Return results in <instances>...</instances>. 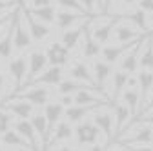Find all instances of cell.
I'll return each instance as SVG.
<instances>
[{"label":"cell","mask_w":153,"mask_h":151,"mask_svg":"<svg viewBox=\"0 0 153 151\" xmlns=\"http://www.w3.org/2000/svg\"><path fill=\"white\" fill-rule=\"evenodd\" d=\"M120 2H122V4H126V6H131V4H135L137 0H120Z\"/></svg>","instance_id":"49"},{"label":"cell","mask_w":153,"mask_h":151,"mask_svg":"<svg viewBox=\"0 0 153 151\" xmlns=\"http://www.w3.org/2000/svg\"><path fill=\"white\" fill-rule=\"evenodd\" d=\"M26 91H18L16 95H11V97H15V98H24V100H27V102H31L33 106H44L46 102H49V97H51V93H49V89L46 87V86H35V87H24Z\"/></svg>","instance_id":"4"},{"label":"cell","mask_w":153,"mask_h":151,"mask_svg":"<svg viewBox=\"0 0 153 151\" xmlns=\"http://www.w3.org/2000/svg\"><path fill=\"white\" fill-rule=\"evenodd\" d=\"M48 67V56L44 51L35 49L29 58H27V75H26V82L24 84H31L35 80V77H38L44 69Z\"/></svg>","instance_id":"7"},{"label":"cell","mask_w":153,"mask_h":151,"mask_svg":"<svg viewBox=\"0 0 153 151\" xmlns=\"http://www.w3.org/2000/svg\"><path fill=\"white\" fill-rule=\"evenodd\" d=\"M20 11H22L24 22H26V26H27V31H29V35H31L33 42H42L44 38H48V36L51 35V29L48 27V24L36 20V18L29 13V9H26V7L22 6Z\"/></svg>","instance_id":"2"},{"label":"cell","mask_w":153,"mask_h":151,"mask_svg":"<svg viewBox=\"0 0 153 151\" xmlns=\"http://www.w3.org/2000/svg\"><path fill=\"white\" fill-rule=\"evenodd\" d=\"M64 107H68V106H73L75 104V98H73V95L71 93H64V95L60 97V100H59Z\"/></svg>","instance_id":"43"},{"label":"cell","mask_w":153,"mask_h":151,"mask_svg":"<svg viewBox=\"0 0 153 151\" xmlns=\"http://www.w3.org/2000/svg\"><path fill=\"white\" fill-rule=\"evenodd\" d=\"M0 149H4V146H2V142H0Z\"/></svg>","instance_id":"50"},{"label":"cell","mask_w":153,"mask_h":151,"mask_svg":"<svg viewBox=\"0 0 153 151\" xmlns=\"http://www.w3.org/2000/svg\"><path fill=\"white\" fill-rule=\"evenodd\" d=\"M31 126H33V129L36 131V135L42 138V147L46 149V146H48V142H49V129H48V120H46V117H44V113H33L31 115Z\"/></svg>","instance_id":"22"},{"label":"cell","mask_w":153,"mask_h":151,"mask_svg":"<svg viewBox=\"0 0 153 151\" xmlns=\"http://www.w3.org/2000/svg\"><path fill=\"white\" fill-rule=\"evenodd\" d=\"M80 4H82V7L86 9V13H88L89 16H93L95 11H97V7H99V2H97V0H80Z\"/></svg>","instance_id":"39"},{"label":"cell","mask_w":153,"mask_h":151,"mask_svg":"<svg viewBox=\"0 0 153 151\" xmlns=\"http://www.w3.org/2000/svg\"><path fill=\"white\" fill-rule=\"evenodd\" d=\"M56 4H59L60 7H64V9H73V11H76V13L88 15L86 9H84L82 4H80V0H56Z\"/></svg>","instance_id":"36"},{"label":"cell","mask_w":153,"mask_h":151,"mask_svg":"<svg viewBox=\"0 0 153 151\" xmlns=\"http://www.w3.org/2000/svg\"><path fill=\"white\" fill-rule=\"evenodd\" d=\"M73 135L80 146H95V142L99 138V127L93 122H82L80 120L76 129L73 131Z\"/></svg>","instance_id":"9"},{"label":"cell","mask_w":153,"mask_h":151,"mask_svg":"<svg viewBox=\"0 0 153 151\" xmlns=\"http://www.w3.org/2000/svg\"><path fill=\"white\" fill-rule=\"evenodd\" d=\"M44 53L48 56V64L51 66H66L69 62V49H66L60 42H51Z\"/></svg>","instance_id":"12"},{"label":"cell","mask_w":153,"mask_h":151,"mask_svg":"<svg viewBox=\"0 0 153 151\" xmlns=\"http://www.w3.org/2000/svg\"><path fill=\"white\" fill-rule=\"evenodd\" d=\"M144 47H146L144 53L139 55V64H140L142 69L153 71V35H151V33L148 35V38H146V42H144Z\"/></svg>","instance_id":"30"},{"label":"cell","mask_w":153,"mask_h":151,"mask_svg":"<svg viewBox=\"0 0 153 151\" xmlns=\"http://www.w3.org/2000/svg\"><path fill=\"white\" fill-rule=\"evenodd\" d=\"M15 129H16L18 133H20V135L29 142L31 149H44V147H42V144L38 142L36 131L33 129V126H31V122H29L27 118H20L18 122H15Z\"/></svg>","instance_id":"16"},{"label":"cell","mask_w":153,"mask_h":151,"mask_svg":"<svg viewBox=\"0 0 153 151\" xmlns=\"http://www.w3.org/2000/svg\"><path fill=\"white\" fill-rule=\"evenodd\" d=\"M16 11H18V7H13V9H7V11H2V13H0V29H2L6 24L11 22V18L15 16Z\"/></svg>","instance_id":"38"},{"label":"cell","mask_w":153,"mask_h":151,"mask_svg":"<svg viewBox=\"0 0 153 151\" xmlns=\"http://www.w3.org/2000/svg\"><path fill=\"white\" fill-rule=\"evenodd\" d=\"M49 4H51V0H31V7H42Z\"/></svg>","instance_id":"44"},{"label":"cell","mask_w":153,"mask_h":151,"mask_svg":"<svg viewBox=\"0 0 153 151\" xmlns=\"http://www.w3.org/2000/svg\"><path fill=\"white\" fill-rule=\"evenodd\" d=\"M128 75H129V73H126V71H122V69H117V71L113 73V102H117V98L120 97V93L124 91Z\"/></svg>","instance_id":"32"},{"label":"cell","mask_w":153,"mask_h":151,"mask_svg":"<svg viewBox=\"0 0 153 151\" xmlns=\"http://www.w3.org/2000/svg\"><path fill=\"white\" fill-rule=\"evenodd\" d=\"M88 22H89V18L84 22V31H82V36H84V47H82V51H84V56L86 58H95V56H99L100 55V44L93 38V35H91V31H89V26H88Z\"/></svg>","instance_id":"19"},{"label":"cell","mask_w":153,"mask_h":151,"mask_svg":"<svg viewBox=\"0 0 153 151\" xmlns=\"http://www.w3.org/2000/svg\"><path fill=\"white\" fill-rule=\"evenodd\" d=\"M139 9L153 15V0H139Z\"/></svg>","instance_id":"42"},{"label":"cell","mask_w":153,"mask_h":151,"mask_svg":"<svg viewBox=\"0 0 153 151\" xmlns=\"http://www.w3.org/2000/svg\"><path fill=\"white\" fill-rule=\"evenodd\" d=\"M86 16H89V15H80V13H71V11H59L55 15V22H56V27L59 29H69V27H73L76 22H84V20H88Z\"/></svg>","instance_id":"17"},{"label":"cell","mask_w":153,"mask_h":151,"mask_svg":"<svg viewBox=\"0 0 153 151\" xmlns=\"http://www.w3.org/2000/svg\"><path fill=\"white\" fill-rule=\"evenodd\" d=\"M84 87H91L89 84H86V82H80V80H75V78H68V80H64L62 78V82L59 84V91H60V95H64V93H73L75 91H79V89H84Z\"/></svg>","instance_id":"34"},{"label":"cell","mask_w":153,"mask_h":151,"mask_svg":"<svg viewBox=\"0 0 153 151\" xmlns=\"http://www.w3.org/2000/svg\"><path fill=\"white\" fill-rule=\"evenodd\" d=\"M122 16V20H128V22H131L135 27H139V29H142V31H149V27H148V22H146V15H144V11L142 9H139V11H133V13H128V15H120Z\"/></svg>","instance_id":"33"},{"label":"cell","mask_w":153,"mask_h":151,"mask_svg":"<svg viewBox=\"0 0 153 151\" xmlns=\"http://www.w3.org/2000/svg\"><path fill=\"white\" fill-rule=\"evenodd\" d=\"M135 86H137V77H129V75H128L126 87H135Z\"/></svg>","instance_id":"46"},{"label":"cell","mask_w":153,"mask_h":151,"mask_svg":"<svg viewBox=\"0 0 153 151\" xmlns=\"http://www.w3.org/2000/svg\"><path fill=\"white\" fill-rule=\"evenodd\" d=\"M133 133H135V135H131V137H128L126 140H122L120 147L129 149V146H142V147H139V149H153V147H151V144H153V127H151V126L144 124L142 127L135 129Z\"/></svg>","instance_id":"3"},{"label":"cell","mask_w":153,"mask_h":151,"mask_svg":"<svg viewBox=\"0 0 153 151\" xmlns=\"http://www.w3.org/2000/svg\"><path fill=\"white\" fill-rule=\"evenodd\" d=\"M149 109H153V87H151V97L148 100V106L144 109H140V115H142V113H146V111H149Z\"/></svg>","instance_id":"45"},{"label":"cell","mask_w":153,"mask_h":151,"mask_svg":"<svg viewBox=\"0 0 153 151\" xmlns=\"http://www.w3.org/2000/svg\"><path fill=\"white\" fill-rule=\"evenodd\" d=\"M4 82H6V77H4V73H0V93L4 89Z\"/></svg>","instance_id":"48"},{"label":"cell","mask_w":153,"mask_h":151,"mask_svg":"<svg viewBox=\"0 0 153 151\" xmlns=\"http://www.w3.org/2000/svg\"><path fill=\"white\" fill-rule=\"evenodd\" d=\"M113 31H115V40H117L119 44L135 40V38H139V36H142V33L137 31L135 26H126V24H120V22L113 27Z\"/></svg>","instance_id":"23"},{"label":"cell","mask_w":153,"mask_h":151,"mask_svg":"<svg viewBox=\"0 0 153 151\" xmlns=\"http://www.w3.org/2000/svg\"><path fill=\"white\" fill-rule=\"evenodd\" d=\"M129 109H128V106L122 102V104H117L115 106V118H117V133H120L122 131V127H124V124L128 122V118H129Z\"/></svg>","instance_id":"35"},{"label":"cell","mask_w":153,"mask_h":151,"mask_svg":"<svg viewBox=\"0 0 153 151\" xmlns=\"http://www.w3.org/2000/svg\"><path fill=\"white\" fill-rule=\"evenodd\" d=\"M148 35H149V33H148ZM148 35L140 36L139 42L133 46L131 49H128V51L124 53L122 62H120V69H122V71H126V73H129V75L137 71V67H139V55H140L142 44H144V40H146V36H148Z\"/></svg>","instance_id":"10"},{"label":"cell","mask_w":153,"mask_h":151,"mask_svg":"<svg viewBox=\"0 0 153 151\" xmlns=\"http://www.w3.org/2000/svg\"><path fill=\"white\" fill-rule=\"evenodd\" d=\"M0 142L6 147H11V149H31L29 142L18 133L16 129H6L4 133H0Z\"/></svg>","instance_id":"14"},{"label":"cell","mask_w":153,"mask_h":151,"mask_svg":"<svg viewBox=\"0 0 153 151\" xmlns=\"http://www.w3.org/2000/svg\"><path fill=\"white\" fill-rule=\"evenodd\" d=\"M53 138H51V142H48V146L49 144H59V142H64V140H69L71 137H73V127H71V122H68V120H64V122H56V126L53 127Z\"/></svg>","instance_id":"25"},{"label":"cell","mask_w":153,"mask_h":151,"mask_svg":"<svg viewBox=\"0 0 153 151\" xmlns=\"http://www.w3.org/2000/svg\"><path fill=\"white\" fill-rule=\"evenodd\" d=\"M11 122H13L11 113L7 109H4V107H0V133H4L6 129H9L11 127Z\"/></svg>","instance_id":"37"},{"label":"cell","mask_w":153,"mask_h":151,"mask_svg":"<svg viewBox=\"0 0 153 151\" xmlns=\"http://www.w3.org/2000/svg\"><path fill=\"white\" fill-rule=\"evenodd\" d=\"M148 35V33H146ZM144 36V35H142ZM140 38V36H139ZM139 38H135V40H129V42H122V44H119V46H106V47H102L100 49V55H102V60L104 62H108V64H115L120 56L128 51V49H131L133 46H135L137 42H139Z\"/></svg>","instance_id":"11"},{"label":"cell","mask_w":153,"mask_h":151,"mask_svg":"<svg viewBox=\"0 0 153 151\" xmlns=\"http://www.w3.org/2000/svg\"><path fill=\"white\" fill-rule=\"evenodd\" d=\"M137 84L140 86V102L142 100H146V97H148V93L151 91V87H153V71H149V69H142L139 75H137Z\"/></svg>","instance_id":"28"},{"label":"cell","mask_w":153,"mask_h":151,"mask_svg":"<svg viewBox=\"0 0 153 151\" xmlns=\"http://www.w3.org/2000/svg\"><path fill=\"white\" fill-rule=\"evenodd\" d=\"M93 124L99 127V131L104 133V137L108 140V146H109L111 138H113V117L109 115V113H95Z\"/></svg>","instance_id":"21"},{"label":"cell","mask_w":153,"mask_h":151,"mask_svg":"<svg viewBox=\"0 0 153 151\" xmlns=\"http://www.w3.org/2000/svg\"><path fill=\"white\" fill-rule=\"evenodd\" d=\"M29 13L33 16H36V20H40L44 24H53L55 22V15H56L55 7L51 4L49 6H42V7H31Z\"/></svg>","instance_id":"31"},{"label":"cell","mask_w":153,"mask_h":151,"mask_svg":"<svg viewBox=\"0 0 153 151\" xmlns=\"http://www.w3.org/2000/svg\"><path fill=\"white\" fill-rule=\"evenodd\" d=\"M9 69V75L13 77L16 87H20L24 82H26V75H27V58H24V56H16V58H13L7 66Z\"/></svg>","instance_id":"15"},{"label":"cell","mask_w":153,"mask_h":151,"mask_svg":"<svg viewBox=\"0 0 153 151\" xmlns=\"http://www.w3.org/2000/svg\"><path fill=\"white\" fill-rule=\"evenodd\" d=\"M135 124H148V126H151V127H153V115H151V117H146V118L137 117V118H133L128 126H135Z\"/></svg>","instance_id":"41"},{"label":"cell","mask_w":153,"mask_h":151,"mask_svg":"<svg viewBox=\"0 0 153 151\" xmlns=\"http://www.w3.org/2000/svg\"><path fill=\"white\" fill-rule=\"evenodd\" d=\"M13 24H15V27H13V49H18V51L27 49L33 44V38L27 31V26L24 24V16H22L20 7H18V11L13 16Z\"/></svg>","instance_id":"1"},{"label":"cell","mask_w":153,"mask_h":151,"mask_svg":"<svg viewBox=\"0 0 153 151\" xmlns=\"http://www.w3.org/2000/svg\"><path fill=\"white\" fill-rule=\"evenodd\" d=\"M111 2H113V0H102L100 7H102V11H104V13H108V9L111 7Z\"/></svg>","instance_id":"47"},{"label":"cell","mask_w":153,"mask_h":151,"mask_svg":"<svg viewBox=\"0 0 153 151\" xmlns=\"http://www.w3.org/2000/svg\"><path fill=\"white\" fill-rule=\"evenodd\" d=\"M93 80H95V86H97V89H100L104 93V87H106V82L109 78V75H111V64L104 62V60H95L93 64Z\"/></svg>","instance_id":"20"},{"label":"cell","mask_w":153,"mask_h":151,"mask_svg":"<svg viewBox=\"0 0 153 151\" xmlns=\"http://www.w3.org/2000/svg\"><path fill=\"white\" fill-rule=\"evenodd\" d=\"M64 78V71L62 66H51L46 67L38 77H35V84H42V86H59Z\"/></svg>","instance_id":"13"},{"label":"cell","mask_w":153,"mask_h":151,"mask_svg":"<svg viewBox=\"0 0 153 151\" xmlns=\"http://www.w3.org/2000/svg\"><path fill=\"white\" fill-rule=\"evenodd\" d=\"M69 77L75 78V80H80V82H86L89 86H95V80H93V75L89 73L88 66L82 64L80 60H75L69 67Z\"/></svg>","instance_id":"24"},{"label":"cell","mask_w":153,"mask_h":151,"mask_svg":"<svg viewBox=\"0 0 153 151\" xmlns=\"http://www.w3.org/2000/svg\"><path fill=\"white\" fill-rule=\"evenodd\" d=\"M122 95V102L128 106L131 115H137L139 113V102H140V95L137 87H124V91L120 93Z\"/></svg>","instance_id":"27"},{"label":"cell","mask_w":153,"mask_h":151,"mask_svg":"<svg viewBox=\"0 0 153 151\" xmlns=\"http://www.w3.org/2000/svg\"><path fill=\"white\" fill-rule=\"evenodd\" d=\"M13 7H18V0H0V13Z\"/></svg>","instance_id":"40"},{"label":"cell","mask_w":153,"mask_h":151,"mask_svg":"<svg viewBox=\"0 0 153 151\" xmlns=\"http://www.w3.org/2000/svg\"><path fill=\"white\" fill-rule=\"evenodd\" d=\"M108 102H100V104H84V106H80V104H73V106H68V107H64V117H66V120L68 122H71V124H79L82 118H86L91 111H99L100 107H104Z\"/></svg>","instance_id":"5"},{"label":"cell","mask_w":153,"mask_h":151,"mask_svg":"<svg viewBox=\"0 0 153 151\" xmlns=\"http://www.w3.org/2000/svg\"><path fill=\"white\" fill-rule=\"evenodd\" d=\"M44 117L48 120V129H49V135H51V131L56 126V122L64 117V106L60 102H46L44 104Z\"/></svg>","instance_id":"18"},{"label":"cell","mask_w":153,"mask_h":151,"mask_svg":"<svg viewBox=\"0 0 153 151\" xmlns=\"http://www.w3.org/2000/svg\"><path fill=\"white\" fill-rule=\"evenodd\" d=\"M86 22V20H84ZM84 22L79 26V27H75V29H64V33L60 35V44L66 47V49H73L76 44H79V40L82 38V31H84Z\"/></svg>","instance_id":"26"},{"label":"cell","mask_w":153,"mask_h":151,"mask_svg":"<svg viewBox=\"0 0 153 151\" xmlns=\"http://www.w3.org/2000/svg\"><path fill=\"white\" fill-rule=\"evenodd\" d=\"M0 107L7 109L16 118H29L35 113V106L31 102H27L24 98H15V97H9L4 104H0Z\"/></svg>","instance_id":"8"},{"label":"cell","mask_w":153,"mask_h":151,"mask_svg":"<svg viewBox=\"0 0 153 151\" xmlns=\"http://www.w3.org/2000/svg\"><path fill=\"white\" fill-rule=\"evenodd\" d=\"M119 22H122V16H120V15L113 16V18H108L104 24H99V22H97V24H91V20H89L88 26H89V31H91V35H93V38L97 40L99 44H106V42L109 40V36H111L113 27L117 26Z\"/></svg>","instance_id":"6"},{"label":"cell","mask_w":153,"mask_h":151,"mask_svg":"<svg viewBox=\"0 0 153 151\" xmlns=\"http://www.w3.org/2000/svg\"><path fill=\"white\" fill-rule=\"evenodd\" d=\"M13 18L9 22V27L6 29V35L0 38V58H9L13 55Z\"/></svg>","instance_id":"29"},{"label":"cell","mask_w":153,"mask_h":151,"mask_svg":"<svg viewBox=\"0 0 153 151\" xmlns=\"http://www.w3.org/2000/svg\"><path fill=\"white\" fill-rule=\"evenodd\" d=\"M97 2H99V0H97ZM99 6H100V2H99Z\"/></svg>","instance_id":"51"}]
</instances>
